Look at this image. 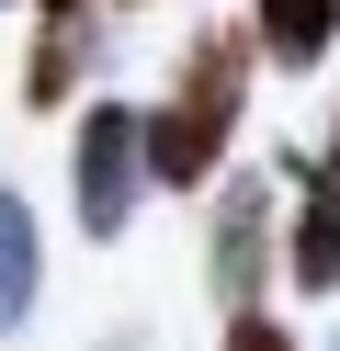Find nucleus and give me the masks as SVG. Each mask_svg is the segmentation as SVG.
<instances>
[{
    "label": "nucleus",
    "instance_id": "nucleus-2",
    "mask_svg": "<svg viewBox=\"0 0 340 351\" xmlns=\"http://www.w3.org/2000/svg\"><path fill=\"white\" fill-rule=\"evenodd\" d=\"M136 204H148V114L102 91L68 136V215H80V238H125Z\"/></svg>",
    "mask_w": 340,
    "mask_h": 351
},
{
    "label": "nucleus",
    "instance_id": "nucleus-7",
    "mask_svg": "<svg viewBox=\"0 0 340 351\" xmlns=\"http://www.w3.org/2000/svg\"><path fill=\"white\" fill-rule=\"evenodd\" d=\"M34 295H45V227H34V204L0 182V340L34 317Z\"/></svg>",
    "mask_w": 340,
    "mask_h": 351
},
{
    "label": "nucleus",
    "instance_id": "nucleus-4",
    "mask_svg": "<svg viewBox=\"0 0 340 351\" xmlns=\"http://www.w3.org/2000/svg\"><path fill=\"white\" fill-rule=\"evenodd\" d=\"M284 283L295 295H340V125L306 170H295V215H284Z\"/></svg>",
    "mask_w": 340,
    "mask_h": 351
},
{
    "label": "nucleus",
    "instance_id": "nucleus-6",
    "mask_svg": "<svg viewBox=\"0 0 340 351\" xmlns=\"http://www.w3.org/2000/svg\"><path fill=\"white\" fill-rule=\"evenodd\" d=\"M249 46L272 57V69H329V46H340V0H249Z\"/></svg>",
    "mask_w": 340,
    "mask_h": 351
},
{
    "label": "nucleus",
    "instance_id": "nucleus-10",
    "mask_svg": "<svg viewBox=\"0 0 340 351\" xmlns=\"http://www.w3.org/2000/svg\"><path fill=\"white\" fill-rule=\"evenodd\" d=\"M0 12H12V0H0Z\"/></svg>",
    "mask_w": 340,
    "mask_h": 351
},
{
    "label": "nucleus",
    "instance_id": "nucleus-8",
    "mask_svg": "<svg viewBox=\"0 0 340 351\" xmlns=\"http://www.w3.org/2000/svg\"><path fill=\"white\" fill-rule=\"evenodd\" d=\"M216 351H295V328L272 317V306H238V317H227V340Z\"/></svg>",
    "mask_w": 340,
    "mask_h": 351
},
{
    "label": "nucleus",
    "instance_id": "nucleus-3",
    "mask_svg": "<svg viewBox=\"0 0 340 351\" xmlns=\"http://www.w3.org/2000/svg\"><path fill=\"white\" fill-rule=\"evenodd\" d=\"M284 204H272V182H227L216 215H204V283H216V306L238 317V306H261V283L284 272Z\"/></svg>",
    "mask_w": 340,
    "mask_h": 351
},
{
    "label": "nucleus",
    "instance_id": "nucleus-5",
    "mask_svg": "<svg viewBox=\"0 0 340 351\" xmlns=\"http://www.w3.org/2000/svg\"><path fill=\"white\" fill-rule=\"evenodd\" d=\"M91 57H102V0H34V46H23V102L57 114L91 91Z\"/></svg>",
    "mask_w": 340,
    "mask_h": 351
},
{
    "label": "nucleus",
    "instance_id": "nucleus-9",
    "mask_svg": "<svg viewBox=\"0 0 340 351\" xmlns=\"http://www.w3.org/2000/svg\"><path fill=\"white\" fill-rule=\"evenodd\" d=\"M125 12H148V0H125Z\"/></svg>",
    "mask_w": 340,
    "mask_h": 351
},
{
    "label": "nucleus",
    "instance_id": "nucleus-1",
    "mask_svg": "<svg viewBox=\"0 0 340 351\" xmlns=\"http://www.w3.org/2000/svg\"><path fill=\"white\" fill-rule=\"evenodd\" d=\"M249 69H261L249 23H204L193 46H181L170 91L148 102V193H193V182L227 170L238 114H249Z\"/></svg>",
    "mask_w": 340,
    "mask_h": 351
}]
</instances>
